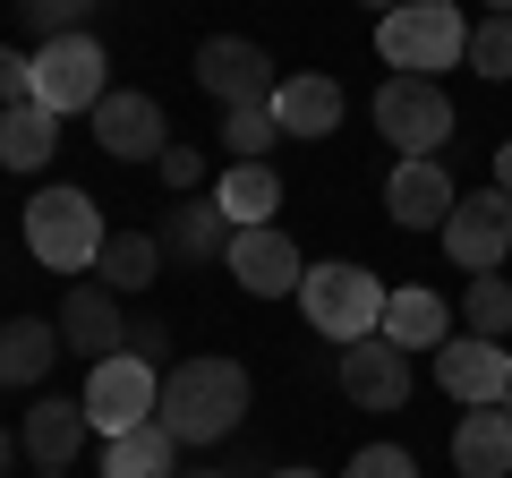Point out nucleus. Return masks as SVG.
<instances>
[{
	"label": "nucleus",
	"instance_id": "cd10ccee",
	"mask_svg": "<svg viewBox=\"0 0 512 478\" xmlns=\"http://www.w3.org/2000/svg\"><path fill=\"white\" fill-rule=\"evenodd\" d=\"M461 69L512 77V18H478V26H470V60H461Z\"/></svg>",
	"mask_w": 512,
	"mask_h": 478
},
{
	"label": "nucleus",
	"instance_id": "dca6fc26",
	"mask_svg": "<svg viewBox=\"0 0 512 478\" xmlns=\"http://www.w3.org/2000/svg\"><path fill=\"white\" fill-rule=\"evenodd\" d=\"M86 436H94V419H86V402H35L18 419V444H26V461H35V470H69L77 453H86Z\"/></svg>",
	"mask_w": 512,
	"mask_h": 478
},
{
	"label": "nucleus",
	"instance_id": "ddd939ff",
	"mask_svg": "<svg viewBox=\"0 0 512 478\" xmlns=\"http://www.w3.org/2000/svg\"><path fill=\"white\" fill-rule=\"evenodd\" d=\"M436 385L453 393L461 410H487V402H504V385H512V350L487 342V333H461V342L436 350Z\"/></svg>",
	"mask_w": 512,
	"mask_h": 478
},
{
	"label": "nucleus",
	"instance_id": "4be33fe9",
	"mask_svg": "<svg viewBox=\"0 0 512 478\" xmlns=\"http://www.w3.org/2000/svg\"><path fill=\"white\" fill-rule=\"evenodd\" d=\"M103 478H180V436L163 419L128 427V436H103Z\"/></svg>",
	"mask_w": 512,
	"mask_h": 478
},
{
	"label": "nucleus",
	"instance_id": "aec40b11",
	"mask_svg": "<svg viewBox=\"0 0 512 478\" xmlns=\"http://www.w3.org/2000/svg\"><path fill=\"white\" fill-rule=\"evenodd\" d=\"M453 470L461 478H512V419L504 410H461V427H453Z\"/></svg>",
	"mask_w": 512,
	"mask_h": 478
},
{
	"label": "nucleus",
	"instance_id": "e433bc0d",
	"mask_svg": "<svg viewBox=\"0 0 512 478\" xmlns=\"http://www.w3.org/2000/svg\"><path fill=\"white\" fill-rule=\"evenodd\" d=\"M495 410H504V419H512V385H504V402H495Z\"/></svg>",
	"mask_w": 512,
	"mask_h": 478
},
{
	"label": "nucleus",
	"instance_id": "c756f323",
	"mask_svg": "<svg viewBox=\"0 0 512 478\" xmlns=\"http://www.w3.org/2000/svg\"><path fill=\"white\" fill-rule=\"evenodd\" d=\"M342 478H419V461H410L402 444H359Z\"/></svg>",
	"mask_w": 512,
	"mask_h": 478
},
{
	"label": "nucleus",
	"instance_id": "ea45409f",
	"mask_svg": "<svg viewBox=\"0 0 512 478\" xmlns=\"http://www.w3.org/2000/svg\"><path fill=\"white\" fill-rule=\"evenodd\" d=\"M367 9H402V0H367Z\"/></svg>",
	"mask_w": 512,
	"mask_h": 478
},
{
	"label": "nucleus",
	"instance_id": "393cba45",
	"mask_svg": "<svg viewBox=\"0 0 512 478\" xmlns=\"http://www.w3.org/2000/svg\"><path fill=\"white\" fill-rule=\"evenodd\" d=\"M214 205L231 214V231H256V222H274V205H282L274 163H231V171L214 180Z\"/></svg>",
	"mask_w": 512,
	"mask_h": 478
},
{
	"label": "nucleus",
	"instance_id": "9d476101",
	"mask_svg": "<svg viewBox=\"0 0 512 478\" xmlns=\"http://www.w3.org/2000/svg\"><path fill=\"white\" fill-rule=\"evenodd\" d=\"M94 146L111 154V163H163V146H171V129H163V103L154 94H137V86H111L103 103H94Z\"/></svg>",
	"mask_w": 512,
	"mask_h": 478
},
{
	"label": "nucleus",
	"instance_id": "412c9836",
	"mask_svg": "<svg viewBox=\"0 0 512 478\" xmlns=\"http://www.w3.org/2000/svg\"><path fill=\"white\" fill-rule=\"evenodd\" d=\"M60 350L69 342H60L52 316H9V325H0V385H43Z\"/></svg>",
	"mask_w": 512,
	"mask_h": 478
},
{
	"label": "nucleus",
	"instance_id": "f257e3e1",
	"mask_svg": "<svg viewBox=\"0 0 512 478\" xmlns=\"http://www.w3.org/2000/svg\"><path fill=\"white\" fill-rule=\"evenodd\" d=\"M154 419L171 427L180 444H222L239 419H248V368L239 359H180V368L163 376V410Z\"/></svg>",
	"mask_w": 512,
	"mask_h": 478
},
{
	"label": "nucleus",
	"instance_id": "f8f14e48",
	"mask_svg": "<svg viewBox=\"0 0 512 478\" xmlns=\"http://www.w3.org/2000/svg\"><path fill=\"white\" fill-rule=\"evenodd\" d=\"M453 205H461V188H453V171H444L436 154H402L393 180H384V214L402 222V231H444Z\"/></svg>",
	"mask_w": 512,
	"mask_h": 478
},
{
	"label": "nucleus",
	"instance_id": "6ab92c4d",
	"mask_svg": "<svg viewBox=\"0 0 512 478\" xmlns=\"http://www.w3.org/2000/svg\"><path fill=\"white\" fill-rule=\"evenodd\" d=\"M274 120H282V137H333L342 129V86H333L325 69L282 77L274 86Z\"/></svg>",
	"mask_w": 512,
	"mask_h": 478
},
{
	"label": "nucleus",
	"instance_id": "0eeeda50",
	"mask_svg": "<svg viewBox=\"0 0 512 478\" xmlns=\"http://www.w3.org/2000/svg\"><path fill=\"white\" fill-rule=\"evenodd\" d=\"M86 419L94 436H128V427H146L154 410H163V385H154V359H137V350H111V359H94L86 368Z\"/></svg>",
	"mask_w": 512,
	"mask_h": 478
},
{
	"label": "nucleus",
	"instance_id": "6e6552de",
	"mask_svg": "<svg viewBox=\"0 0 512 478\" xmlns=\"http://www.w3.org/2000/svg\"><path fill=\"white\" fill-rule=\"evenodd\" d=\"M197 86L214 94L222 111H239V103H274L282 69H274V52L248 43V35H205L197 43Z\"/></svg>",
	"mask_w": 512,
	"mask_h": 478
},
{
	"label": "nucleus",
	"instance_id": "72a5a7b5",
	"mask_svg": "<svg viewBox=\"0 0 512 478\" xmlns=\"http://www.w3.org/2000/svg\"><path fill=\"white\" fill-rule=\"evenodd\" d=\"M495 188H504V197H512V137H504V146H495Z\"/></svg>",
	"mask_w": 512,
	"mask_h": 478
},
{
	"label": "nucleus",
	"instance_id": "a878e982",
	"mask_svg": "<svg viewBox=\"0 0 512 478\" xmlns=\"http://www.w3.org/2000/svg\"><path fill=\"white\" fill-rule=\"evenodd\" d=\"M222 146H231L239 163H265V154L282 146V120H274V103H239V111H222Z\"/></svg>",
	"mask_w": 512,
	"mask_h": 478
},
{
	"label": "nucleus",
	"instance_id": "20e7f679",
	"mask_svg": "<svg viewBox=\"0 0 512 478\" xmlns=\"http://www.w3.org/2000/svg\"><path fill=\"white\" fill-rule=\"evenodd\" d=\"M299 316H308L325 342H367V333L384 325V282L367 274V265H308V282H299Z\"/></svg>",
	"mask_w": 512,
	"mask_h": 478
},
{
	"label": "nucleus",
	"instance_id": "2eb2a0df",
	"mask_svg": "<svg viewBox=\"0 0 512 478\" xmlns=\"http://www.w3.org/2000/svg\"><path fill=\"white\" fill-rule=\"evenodd\" d=\"M60 342L77 350V359H111V350H128V316H120V291H103V282H77L69 299H60Z\"/></svg>",
	"mask_w": 512,
	"mask_h": 478
},
{
	"label": "nucleus",
	"instance_id": "c85d7f7f",
	"mask_svg": "<svg viewBox=\"0 0 512 478\" xmlns=\"http://www.w3.org/2000/svg\"><path fill=\"white\" fill-rule=\"evenodd\" d=\"M18 18L35 26L43 43H52V35H86V18H94V0H18Z\"/></svg>",
	"mask_w": 512,
	"mask_h": 478
},
{
	"label": "nucleus",
	"instance_id": "473e14b6",
	"mask_svg": "<svg viewBox=\"0 0 512 478\" xmlns=\"http://www.w3.org/2000/svg\"><path fill=\"white\" fill-rule=\"evenodd\" d=\"M163 316H128V350H137V359H163Z\"/></svg>",
	"mask_w": 512,
	"mask_h": 478
},
{
	"label": "nucleus",
	"instance_id": "4c0bfd02",
	"mask_svg": "<svg viewBox=\"0 0 512 478\" xmlns=\"http://www.w3.org/2000/svg\"><path fill=\"white\" fill-rule=\"evenodd\" d=\"M274 478H316V470H274Z\"/></svg>",
	"mask_w": 512,
	"mask_h": 478
},
{
	"label": "nucleus",
	"instance_id": "7c9ffc66",
	"mask_svg": "<svg viewBox=\"0 0 512 478\" xmlns=\"http://www.w3.org/2000/svg\"><path fill=\"white\" fill-rule=\"evenodd\" d=\"M9 103H35V52H18V43H0V111Z\"/></svg>",
	"mask_w": 512,
	"mask_h": 478
},
{
	"label": "nucleus",
	"instance_id": "5701e85b",
	"mask_svg": "<svg viewBox=\"0 0 512 478\" xmlns=\"http://www.w3.org/2000/svg\"><path fill=\"white\" fill-rule=\"evenodd\" d=\"M163 239H154V231H111L103 239V257H94V282H103V291H154V274H163Z\"/></svg>",
	"mask_w": 512,
	"mask_h": 478
},
{
	"label": "nucleus",
	"instance_id": "4468645a",
	"mask_svg": "<svg viewBox=\"0 0 512 478\" xmlns=\"http://www.w3.org/2000/svg\"><path fill=\"white\" fill-rule=\"evenodd\" d=\"M342 393L359 410H402L410 402V350H393L384 333H367V342L342 350Z\"/></svg>",
	"mask_w": 512,
	"mask_h": 478
},
{
	"label": "nucleus",
	"instance_id": "c9c22d12",
	"mask_svg": "<svg viewBox=\"0 0 512 478\" xmlns=\"http://www.w3.org/2000/svg\"><path fill=\"white\" fill-rule=\"evenodd\" d=\"M487 18H512V0H487Z\"/></svg>",
	"mask_w": 512,
	"mask_h": 478
},
{
	"label": "nucleus",
	"instance_id": "39448f33",
	"mask_svg": "<svg viewBox=\"0 0 512 478\" xmlns=\"http://www.w3.org/2000/svg\"><path fill=\"white\" fill-rule=\"evenodd\" d=\"M103 94H111V52H103L94 35H52V43H35V103H43V111H60V120L86 111V120H94Z\"/></svg>",
	"mask_w": 512,
	"mask_h": 478
},
{
	"label": "nucleus",
	"instance_id": "a211bd4d",
	"mask_svg": "<svg viewBox=\"0 0 512 478\" xmlns=\"http://www.w3.org/2000/svg\"><path fill=\"white\" fill-rule=\"evenodd\" d=\"M154 239H163L171 265H214V257H231V214H222L214 197H180Z\"/></svg>",
	"mask_w": 512,
	"mask_h": 478
},
{
	"label": "nucleus",
	"instance_id": "58836bf2",
	"mask_svg": "<svg viewBox=\"0 0 512 478\" xmlns=\"http://www.w3.org/2000/svg\"><path fill=\"white\" fill-rule=\"evenodd\" d=\"M180 478H222V470H180Z\"/></svg>",
	"mask_w": 512,
	"mask_h": 478
},
{
	"label": "nucleus",
	"instance_id": "f3484780",
	"mask_svg": "<svg viewBox=\"0 0 512 478\" xmlns=\"http://www.w3.org/2000/svg\"><path fill=\"white\" fill-rule=\"evenodd\" d=\"M384 342L393 350H444L453 342V308H444L436 291H427V282H393V291H384Z\"/></svg>",
	"mask_w": 512,
	"mask_h": 478
},
{
	"label": "nucleus",
	"instance_id": "9b49d317",
	"mask_svg": "<svg viewBox=\"0 0 512 478\" xmlns=\"http://www.w3.org/2000/svg\"><path fill=\"white\" fill-rule=\"evenodd\" d=\"M231 282L248 299H291L299 282H308V265H299V248H291V231L282 222H256V231H231Z\"/></svg>",
	"mask_w": 512,
	"mask_h": 478
},
{
	"label": "nucleus",
	"instance_id": "b1692460",
	"mask_svg": "<svg viewBox=\"0 0 512 478\" xmlns=\"http://www.w3.org/2000/svg\"><path fill=\"white\" fill-rule=\"evenodd\" d=\"M60 154V111H43V103H9L0 111V163L9 171H43Z\"/></svg>",
	"mask_w": 512,
	"mask_h": 478
},
{
	"label": "nucleus",
	"instance_id": "2f4dec72",
	"mask_svg": "<svg viewBox=\"0 0 512 478\" xmlns=\"http://www.w3.org/2000/svg\"><path fill=\"white\" fill-rule=\"evenodd\" d=\"M163 180L180 188V197H197V180H205V154H197V146H163Z\"/></svg>",
	"mask_w": 512,
	"mask_h": 478
},
{
	"label": "nucleus",
	"instance_id": "7ed1b4c3",
	"mask_svg": "<svg viewBox=\"0 0 512 478\" xmlns=\"http://www.w3.org/2000/svg\"><path fill=\"white\" fill-rule=\"evenodd\" d=\"M103 239H111V222H103V205L86 188H43L26 205V257L52 265V274H94Z\"/></svg>",
	"mask_w": 512,
	"mask_h": 478
},
{
	"label": "nucleus",
	"instance_id": "a19ab883",
	"mask_svg": "<svg viewBox=\"0 0 512 478\" xmlns=\"http://www.w3.org/2000/svg\"><path fill=\"white\" fill-rule=\"evenodd\" d=\"M35 478H69V470H35Z\"/></svg>",
	"mask_w": 512,
	"mask_h": 478
},
{
	"label": "nucleus",
	"instance_id": "bb28decb",
	"mask_svg": "<svg viewBox=\"0 0 512 478\" xmlns=\"http://www.w3.org/2000/svg\"><path fill=\"white\" fill-rule=\"evenodd\" d=\"M461 316H470V333L504 342V333H512V282H504V274H470V291H461Z\"/></svg>",
	"mask_w": 512,
	"mask_h": 478
},
{
	"label": "nucleus",
	"instance_id": "1a4fd4ad",
	"mask_svg": "<svg viewBox=\"0 0 512 478\" xmlns=\"http://www.w3.org/2000/svg\"><path fill=\"white\" fill-rule=\"evenodd\" d=\"M444 257L461 274H504V257H512V197L504 188H478V197H461L444 214Z\"/></svg>",
	"mask_w": 512,
	"mask_h": 478
},
{
	"label": "nucleus",
	"instance_id": "f704fd0d",
	"mask_svg": "<svg viewBox=\"0 0 512 478\" xmlns=\"http://www.w3.org/2000/svg\"><path fill=\"white\" fill-rule=\"evenodd\" d=\"M9 461H18V436H9V427H0V478H9Z\"/></svg>",
	"mask_w": 512,
	"mask_h": 478
},
{
	"label": "nucleus",
	"instance_id": "f03ea898",
	"mask_svg": "<svg viewBox=\"0 0 512 478\" xmlns=\"http://www.w3.org/2000/svg\"><path fill=\"white\" fill-rule=\"evenodd\" d=\"M376 52L393 77H444L470 60V18L453 0H402V9L376 18Z\"/></svg>",
	"mask_w": 512,
	"mask_h": 478
},
{
	"label": "nucleus",
	"instance_id": "423d86ee",
	"mask_svg": "<svg viewBox=\"0 0 512 478\" xmlns=\"http://www.w3.org/2000/svg\"><path fill=\"white\" fill-rule=\"evenodd\" d=\"M376 137H393V154H444L453 146V94L436 77H384L376 86Z\"/></svg>",
	"mask_w": 512,
	"mask_h": 478
}]
</instances>
